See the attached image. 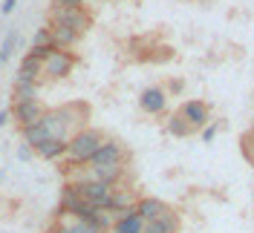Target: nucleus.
Returning <instances> with one entry per match:
<instances>
[{
	"mask_svg": "<svg viewBox=\"0 0 254 233\" xmlns=\"http://www.w3.org/2000/svg\"><path fill=\"white\" fill-rule=\"evenodd\" d=\"M38 93H41V84H15L12 98H15V104H20V101H38Z\"/></svg>",
	"mask_w": 254,
	"mask_h": 233,
	"instance_id": "17",
	"label": "nucleus"
},
{
	"mask_svg": "<svg viewBox=\"0 0 254 233\" xmlns=\"http://www.w3.org/2000/svg\"><path fill=\"white\" fill-rule=\"evenodd\" d=\"M69 225H72L75 233H107L101 228H95V225H90V222H81V219H69Z\"/></svg>",
	"mask_w": 254,
	"mask_h": 233,
	"instance_id": "21",
	"label": "nucleus"
},
{
	"mask_svg": "<svg viewBox=\"0 0 254 233\" xmlns=\"http://www.w3.org/2000/svg\"><path fill=\"white\" fill-rule=\"evenodd\" d=\"M15 47H17V32H9V35L3 38V44H0V63H6L12 58Z\"/></svg>",
	"mask_w": 254,
	"mask_h": 233,
	"instance_id": "18",
	"label": "nucleus"
},
{
	"mask_svg": "<svg viewBox=\"0 0 254 233\" xmlns=\"http://www.w3.org/2000/svg\"><path fill=\"white\" fill-rule=\"evenodd\" d=\"M66 182H72V187L78 190V196L87 204H93V207H104V210H107L110 196H113V185L93 182V179H66Z\"/></svg>",
	"mask_w": 254,
	"mask_h": 233,
	"instance_id": "3",
	"label": "nucleus"
},
{
	"mask_svg": "<svg viewBox=\"0 0 254 233\" xmlns=\"http://www.w3.org/2000/svg\"><path fill=\"white\" fill-rule=\"evenodd\" d=\"M165 130H168V136H174V139H188L190 133H193V127H190L179 112H171V115H168Z\"/></svg>",
	"mask_w": 254,
	"mask_h": 233,
	"instance_id": "16",
	"label": "nucleus"
},
{
	"mask_svg": "<svg viewBox=\"0 0 254 233\" xmlns=\"http://www.w3.org/2000/svg\"><path fill=\"white\" fill-rule=\"evenodd\" d=\"M240 150H243V155H246V161L254 167V133H252V130L240 139Z\"/></svg>",
	"mask_w": 254,
	"mask_h": 233,
	"instance_id": "19",
	"label": "nucleus"
},
{
	"mask_svg": "<svg viewBox=\"0 0 254 233\" xmlns=\"http://www.w3.org/2000/svg\"><path fill=\"white\" fill-rule=\"evenodd\" d=\"M199 133H202V141H205V144H211V141L217 139V133H220V124H208V127H202Z\"/></svg>",
	"mask_w": 254,
	"mask_h": 233,
	"instance_id": "25",
	"label": "nucleus"
},
{
	"mask_svg": "<svg viewBox=\"0 0 254 233\" xmlns=\"http://www.w3.org/2000/svg\"><path fill=\"white\" fill-rule=\"evenodd\" d=\"M78 66V55L72 49H55L44 61V78L47 81H64L72 75V69Z\"/></svg>",
	"mask_w": 254,
	"mask_h": 233,
	"instance_id": "2",
	"label": "nucleus"
},
{
	"mask_svg": "<svg viewBox=\"0 0 254 233\" xmlns=\"http://www.w3.org/2000/svg\"><path fill=\"white\" fill-rule=\"evenodd\" d=\"M176 112H179L193 130H202V127L211 124V107H208L205 101H199V98H188V101H182V107L176 109Z\"/></svg>",
	"mask_w": 254,
	"mask_h": 233,
	"instance_id": "6",
	"label": "nucleus"
},
{
	"mask_svg": "<svg viewBox=\"0 0 254 233\" xmlns=\"http://www.w3.org/2000/svg\"><path fill=\"white\" fill-rule=\"evenodd\" d=\"M32 47H55V44H52V29H49V23L35 32V38H32Z\"/></svg>",
	"mask_w": 254,
	"mask_h": 233,
	"instance_id": "20",
	"label": "nucleus"
},
{
	"mask_svg": "<svg viewBox=\"0 0 254 233\" xmlns=\"http://www.w3.org/2000/svg\"><path fill=\"white\" fill-rule=\"evenodd\" d=\"M179 228H182V219H179L176 210H171V213H165L156 222H147L144 233H179Z\"/></svg>",
	"mask_w": 254,
	"mask_h": 233,
	"instance_id": "14",
	"label": "nucleus"
},
{
	"mask_svg": "<svg viewBox=\"0 0 254 233\" xmlns=\"http://www.w3.org/2000/svg\"><path fill=\"white\" fill-rule=\"evenodd\" d=\"M35 155H41L44 161H58V158L66 155V141L49 139V141H44L41 147H35Z\"/></svg>",
	"mask_w": 254,
	"mask_h": 233,
	"instance_id": "15",
	"label": "nucleus"
},
{
	"mask_svg": "<svg viewBox=\"0 0 254 233\" xmlns=\"http://www.w3.org/2000/svg\"><path fill=\"white\" fill-rule=\"evenodd\" d=\"M139 107L147 115H162L168 109V93H165V87H144L142 93H139Z\"/></svg>",
	"mask_w": 254,
	"mask_h": 233,
	"instance_id": "7",
	"label": "nucleus"
},
{
	"mask_svg": "<svg viewBox=\"0 0 254 233\" xmlns=\"http://www.w3.org/2000/svg\"><path fill=\"white\" fill-rule=\"evenodd\" d=\"M144 225H147V222H144V219L136 213V207H133V210H125V213L116 216L110 233H144Z\"/></svg>",
	"mask_w": 254,
	"mask_h": 233,
	"instance_id": "12",
	"label": "nucleus"
},
{
	"mask_svg": "<svg viewBox=\"0 0 254 233\" xmlns=\"http://www.w3.org/2000/svg\"><path fill=\"white\" fill-rule=\"evenodd\" d=\"M182 90H185V81H182V78H171V81H168V87H165L168 98H171V95H182Z\"/></svg>",
	"mask_w": 254,
	"mask_h": 233,
	"instance_id": "22",
	"label": "nucleus"
},
{
	"mask_svg": "<svg viewBox=\"0 0 254 233\" xmlns=\"http://www.w3.org/2000/svg\"><path fill=\"white\" fill-rule=\"evenodd\" d=\"M49 29H52V44H55V49H72V47H78L81 35H78V32H72L69 26L49 23Z\"/></svg>",
	"mask_w": 254,
	"mask_h": 233,
	"instance_id": "13",
	"label": "nucleus"
},
{
	"mask_svg": "<svg viewBox=\"0 0 254 233\" xmlns=\"http://www.w3.org/2000/svg\"><path fill=\"white\" fill-rule=\"evenodd\" d=\"M9 118H12V107L0 109V127H6V124H9Z\"/></svg>",
	"mask_w": 254,
	"mask_h": 233,
	"instance_id": "28",
	"label": "nucleus"
},
{
	"mask_svg": "<svg viewBox=\"0 0 254 233\" xmlns=\"http://www.w3.org/2000/svg\"><path fill=\"white\" fill-rule=\"evenodd\" d=\"M52 52H55V47H32V49H29V55H32V58H38L41 63L47 61Z\"/></svg>",
	"mask_w": 254,
	"mask_h": 233,
	"instance_id": "24",
	"label": "nucleus"
},
{
	"mask_svg": "<svg viewBox=\"0 0 254 233\" xmlns=\"http://www.w3.org/2000/svg\"><path fill=\"white\" fill-rule=\"evenodd\" d=\"M107 139L101 130L95 127H84L78 130L72 139L66 141V155H64V164H66V173L75 170V167H87L90 158L95 155V150L101 147V141Z\"/></svg>",
	"mask_w": 254,
	"mask_h": 233,
	"instance_id": "1",
	"label": "nucleus"
},
{
	"mask_svg": "<svg viewBox=\"0 0 254 233\" xmlns=\"http://www.w3.org/2000/svg\"><path fill=\"white\" fill-rule=\"evenodd\" d=\"M41 81H44V63L26 52V55L20 58V63H17L15 84H41Z\"/></svg>",
	"mask_w": 254,
	"mask_h": 233,
	"instance_id": "10",
	"label": "nucleus"
},
{
	"mask_svg": "<svg viewBox=\"0 0 254 233\" xmlns=\"http://www.w3.org/2000/svg\"><path fill=\"white\" fill-rule=\"evenodd\" d=\"M87 0H52V9H84Z\"/></svg>",
	"mask_w": 254,
	"mask_h": 233,
	"instance_id": "23",
	"label": "nucleus"
},
{
	"mask_svg": "<svg viewBox=\"0 0 254 233\" xmlns=\"http://www.w3.org/2000/svg\"><path fill=\"white\" fill-rule=\"evenodd\" d=\"M252 133H254V124H252Z\"/></svg>",
	"mask_w": 254,
	"mask_h": 233,
	"instance_id": "29",
	"label": "nucleus"
},
{
	"mask_svg": "<svg viewBox=\"0 0 254 233\" xmlns=\"http://www.w3.org/2000/svg\"><path fill=\"white\" fill-rule=\"evenodd\" d=\"M47 109L41 101H20V104H12V118L17 121V127L23 130V127L35 124V121H41V115H44Z\"/></svg>",
	"mask_w": 254,
	"mask_h": 233,
	"instance_id": "9",
	"label": "nucleus"
},
{
	"mask_svg": "<svg viewBox=\"0 0 254 233\" xmlns=\"http://www.w3.org/2000/svg\"><path fill=\"white\" fill-rule=\"evenodd\" d=\"M139 202V196H136V190L127 185H116L113 187V196H110V204H107V210H110L113 216H119V213H125V210H133Z\"/></svg>",
	"mask_w": 254,
	"mask_h": 233,
	"instance_id": "8",
	"label": "nucleus"
},
{
	"mask_svg": "<svg viewBox=\"0 0 254 233\" xmlns=\"http://www.w3.org/2000/svg\"><path fill=\"white\" fill-rule=\"evenodd\" d=\"M174 207L168 202H162V199H156V196H139V202H136V213L144 219V222H156V219H162L165 213H171Z\"/></svg>",
	"mask_w": 254,
	"mask_h": 233,
	"instance_id": "11",
	"label": "nucleus"
},
{
	"mask_svg": "<svg viewBox=\"0 0 254 233\" xmlns=\"http://www.w3.org/2000/svg\"><path fill=\"white\" fill-rule=\"evenodd\" d=\"M127 147L119 139H104L101 147L95 150V155L90 158L87 167H110V164H127Z\"/></svg>",
	"mask_w": 254,
	"mask_h": 233,
	"instance_id": "4",
	"label": "nucleus"
},
{
	"mask_svg": "<svg viewBox=\"0 0 254 233\" xmlns=\"http://www.w3.org/2000/svg\"><path fill=\"white\" fill-rule=\"evenodd\" d=\"M49 23H61V26H69L72 32H78L81 38L90 32L93 26V17L87 9H52L49 12Z\"/></svg>",
	"mask_w": 254,
	"mask_h": 233,
	"instance_id": "5",
	"label": "nucleus"
},
{
	"mask_svg": "<svg viewBox=\"0 0 254 233\" xmlns=\"http://www.w3.org/2000/svg\"><path fill=\"white\" fill-rule=\"evenodd\" d=\"M32 155H35V150H32L29 144H20V147H17V158H20V161H29Z\"/></svg>",
	"mask_w": 254,
	"mask_h": 233,
	"instance_id": "26",
	"label": "nucleus"
},
{
	"mask_svg": "<svg viewBox=\"0 0 254 233\" xmlns=\"http://www.w3.org/2000/svg\"><path fill=\"white\" fill-rule=\"evenodd\" d=\"M15 6H17V0H3L0 12H3V15H12V12H15Z\"/></svg>",
	"mask_w": 254,
	"mask_h": 233,
	"instance_id": "27",
	"label": "nucleus"
}]
</instances>
